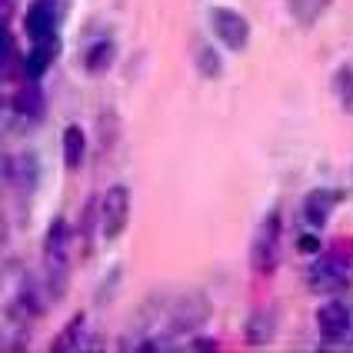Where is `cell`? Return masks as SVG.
Wrapping results in <instances>:
<instances>
[{"label":"cell","instance_id":"obj_1","mask_svg":"<svg viewBox=\"0 0 353 353\" xmlns=\"http://www.w3.org/2000/svg\"><path fill=\"white\" fill-rule=\"evenodd\" d=\"M67 263H70V230L67 220L57 216L50 223V230L43 236V267H47V280L54 287V294H63V276H67Z\"/></svg>","mask_w":353,"mask_h":353},{"label":"cell","instance_id":"obj_2","mask_svg":"<svg viewBox=\"0 0 353 353\" xmlns=\"http://www.w3.org/2000/svg\"><path fill=\"white\" fill-rule=\"evenodd\" d=\"M250 263L260 276H270L280 263V214L270 210L263 216V223L256 227L254 236V254H250Z\"/></svg>","mask_w":353,"mask_h":353},{"label":"cell","instance_id":"obj_3","mask_svg":"<svg viewBox=\"0 0 353 353\" xmlns=\"http://www.w3.org/2000/svg\"><path fill=\"white\" fill-rule=\"evenodd\" d=\"M67 7H70V0H34L27 10V20H23L27 34L34 40L57 37V27L67 17Z\"/></svg>","mask_w":353,"mask_h":353},{"label":"cell","instance_id":"obj_4","mask_svg":"<svg viewBox=\"0 0 353 353\" xmlns=\"http://www.w3.org/2000/svg\"><path fill=\"white\" fill-rule=\"evenodd\" d=\"M127 220H130V190L117 183L103 194V203H100V223H103V236L107 240H117L123 230H127Z\"/></svg>","mask_w":353,"mask_h":353},{"label":"cell","instance_id":"obj_5","mask_svg":"<svg viewBox=\"0 0 353 353\" xmlns=\"http://www.w3.org/2000/svg\"><path fill=\"white\" fill-rule=\"evenodd\" d=\"M207 316H210V300H207V296L183 294L180 300H174V307H170L167 330H170V334H187V330H196Z\"/></svg>","mask_w":353,"mask_h":353},{"label":"cell","instance_id":"obj_6","mask_svg":"<svg viewBox=\"0 0 353 353\" xmlns=\"http://www.w3.org/2000/svg\"><path fill=\"white\" fill-rule=\"evenodd\" d=\"M210 23H214V34L220 37L223 47H230V50H243V47H247V40H250V23L240 17L236 10L216 7Z\"/></svg>","mask_w":353,"mask_h":353},{"label":"cell","instance_id":"obj_7","mask_svg":"<svg viewBox=\"0 0 353 353\" xmlns=\"http://www.w3.org/2000/svg\"><path fill=\"white\" fill-rule=\"evenodd\" d=\"M307 283H310V290H320V294L343 287L347 283V260L343 256H320L307 274Z\"/></svg>","mask_w":353,"mask_h":353},{"label":"cell","instance_id":"obj_8","mask_svg":"<svg viewBox=\"0 0 353 353\" xmlns=\"http://www.w3.org/2000/svg\"><path fill=\"white\" fill-rule=\"evenodd\" d=\"M316 330L323 340H343L350 334V307L347 303H323L316 310Z\"/></svg>","mask_w":353,"mask_h":353},{"label":"cell","instance_id":"obj_9","mask_svg":"<svg viewBox=\"0 0 353 353\" xmlns=\"http://www.w3.org/2000/svg\"><path fill=\"white\" fill-rule=\"evenodd\" d=\"M340 203V194L336 190H310L307 200H303V216L310 227H323L330 220V210Z\"/></svg>","mask_w":353,"mask_h":353},{"label":"cell","instance_id":"obj_10","mask_svg":"<svg viewBox=\"0 0 353 353\" xmlns=\"http://www.w3.org/2000/svg\"><path fill=\"white\" fill-rule=\"evenodd\" d=\"M7 176L14 180L17 194H30L37 187V157L34 154H20L17 160L7 157Z\"/></svg>","mask_w":353,"mask_h":353},{"label":"cell","instance_id":"obj_11","mask_svg":"<svg viewBox=\"0 0 353 353\" xmlns=\"http://www.w3.org/2000/svg\"><path fill=\"white\" fill-rule=\"evenodd\" d=\"M60 43L57 37H47V40H34V50H30V57H27V77L37 80L40 74H47V67L54 63L57 57Z\"/></svg>","mask_w":353,"mask_h":353},{"label":"cell","instance_id":"obj_12","mask_svg":"<svg viewBox=\"0 0 353 353\" xmlns=\"http://www.w3.org/2000/svg\"><path fill=\"white\" fill-rule=\"evenodd\" d=\"M83 150H87V137H83V130H80L77 123H70L63 130V163L70 170H77L80 163H83Z\"/></svg>","mask_w":353,"mask_h":353},{"label":"cell","instance_id":"obj_13","mask_svg":"<svg viewBox=\"0 0 353 353\" xmlns=\"http://www.w3.org/2000/svg\"><path fill=\"white\" fill-rule=\"evenodd\" d=\"M14 110H17L20 117L37 120L40 114H43V94H40L34 83H30V87H23V90H17V97H14Z\"/></svg>","mask_w":353,"mask_h":353},{"label":"cell","instance_id":"obj_14","mask_svg":"<svg viewBox=\"0 0 353 353\" xmlns=\"http://www.w3.org/2000/svg\"><path fill=\"white\" fill-rule=\"evenodd\" d=\"M287 7H290V14H294L296 23L310 27V23H316L320 14L330 7V0H287Z\"/></svg>","mask_w":353,"mask_h":353},{"label":"cell","instance_id":"obj_15","mask_svg":"<svg viewBox=\"0 0 353 353\" xmlns=\"http://www.w3.org/2000/svg\"><path fill=\"white\" fill-rule=\"evenodd\" d=\"M83 63H87V74H103V70L114 63V43H110V40H97V43L87 50Z\"/></svg>","mask_w":353,"mask_h":353},{"label":"cell","instance_id":"obj_16","mask_svg":"<svg viewBox=\"0 0 353 353\" xmlns=\"http://www.w3.org/2000/svg\"><path fill=\"white\" fill-rule=\"evenodd\" d=\"M80 334H83V314H77L63 330H60V336L50 343V350L54 353H63V350H77L80 347Z\"/></svg>","mask_w":353,"mask_h":353},{"label":"cell","instance_id":"obj_17","mask_svg":"<svg viewBox=\"0 0 353 353\" xmlns=\"http://www.w3.org/2000/svg\"><path fill=\"white\" fill-rule=\"evenodd\" d=\"M334 87H336V97L343 103V110L353 114V67H340L334 77Z\"/></svg>","mask_w":353,"mask_h":353},{"label":"cell","instance_id":"obj_18","mask_svg":"<svg viewBox=\"0 0 353 353\" xmlns=\"http://www.w3.org/2000/svg\"><path fill=\"white\" fill-rule=\"evenodd\" d=\"M247 340L250 343H267L270 340V320L263 314H256L250 323H247Z\"/></svg>","mask_w":353,"mask_h":353},{"label":"cell","instance_id":"obj_19","mask_svg":"<svg viewBox=\"0 0 353 353\" xmlns=\"http://www.w3.org/2000/svg\"><path fill=\"white\" fill-rule=\"evenodd\" d=\"M10 67H14V34L3 30V70H10Z\"/></svg>","mask_w":353,"mask_h":353},{"label":"cell","instance_id":"obj_20","mask_svg":"<svg viewBox=\"0 0 353 353\" xmlns=\"http://www.w3.org/2000/svg\"><path fill=\"white\" fill-rule=\"evenodd\" d=\"M296 247H300V254H320V240H316V236H300V240H296Z\"/></svg>","mask_w":353,"mask_h":353},{"label":"cell","instance_id":"obj_21","mask_svg":"<svg viewBox=\"0 0 353 353\" xmlns=\"http://www.w3.org/2000/svg\"><path fill=\"white\" fill-rule=\"evenodd\" d=\"M214 347H216L214 340H196L194 343V350H214Z\"/></svg>","mask_w":353,"mask_h":353}]
</instances>
